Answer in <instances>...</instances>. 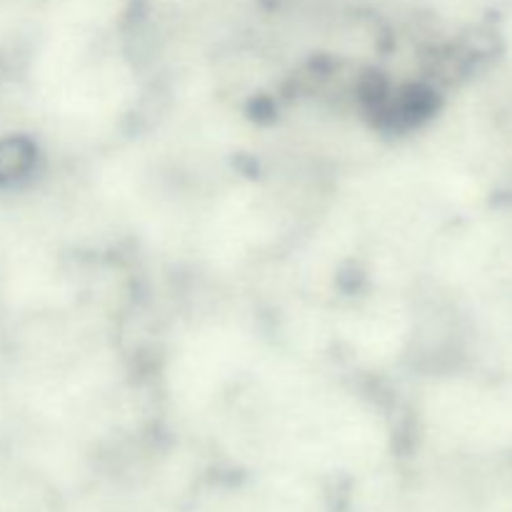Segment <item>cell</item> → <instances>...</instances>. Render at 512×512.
I'll return each instance as SVG.
<instances>
[{"label": "cell", "instance_id": "cell-1", "mask_svg": "<svg viewBox=\"0 0 512 512\" xmlns=\"http://www.w3.org/2000/svg\"><path fill=\"white\" fill-rule=\"evenodd\" d=\"M38 163V148L25 135L0 138V188H10L28 178Z\"/></svg>", "mask_w": 512, "mask_h": 512}]
</instances>
